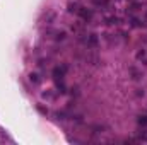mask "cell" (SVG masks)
Returning a JSON list of instances; mask_svg holds the SVG:
<instances>
[{"mask_svg":"<svg viewBox=\"0 0 147 145\" xmlns=\"http://www.w3.org/2000/svg\"><path fill=\"white\" fill-rule=\"evenodd\" d=\"M139 125L147 126V116H140V118H139Z\"/></svg>","mask_w":147,"mask_h":145,"instance_id":"1","label":"cell"},{"mask_svg":"<svg viewBox=\"0 0 147 145\" xmlns=\"http://www.w3.org/2000/svg\"><path fill=\"white\" fill-rule=\"evenodd\" d=\"M96 3H103V5H106V0H94Z\"/></svg>","mask_w":147,"mask_h":145,"instance_id":"2","label":"cell"}]
</instances>
